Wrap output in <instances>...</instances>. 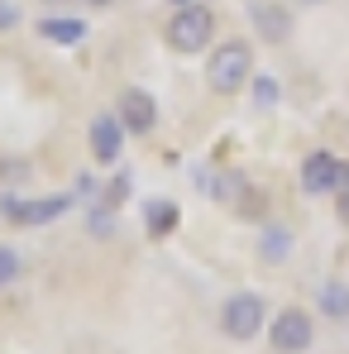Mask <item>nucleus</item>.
<instances>
[{
  "label": "nucleus",
  "instance_id": "f257e3e1",
  "mask_svg": "<svg viewBox=\"0 0 349 354\" xmlns=\"http://www.w3.org/2000/svg\"><path fill=\"white\" fill-rule=\"evenodd\" d=\"M206 82H211V91H220V96H234V91H244L249 82H254V53H249V44L244 39H225L211 62H206Z\"/></svg>",
  "mask_w": 349,
  "mask_h": 354
},
{
  "label": "nucleus",
  "instance_id": "f03ea898",
  "mask_svg": "<svg viewBox=\"0 0 349 354\" xmlns=\"http://www.w3.org/2000/svg\"><path fill=\"white\" fill-rule=\"evenodd\" d=\"M211 39H216V15L206 5H182L168 24V44L177 53H201Z\"/></svg>",
  "mask_w": 349,
  "mask_h": 354
},
{
  "label": "nucleus",
  "instance_id": "7ed1b4c3",
  "mask_svg": "<svg viewBox=\"0 0 349 354\" xmlns=\"http://www.w3.org/2000/svg\"><path fill=\"white\" fill-rule=\"evenodd\" d=\"M263 316H268V301L258 292H234V297H225V306H220V330L244 345V340H254V335L263 330Z\"/></svg>",
  "mask_w": 349,
  "mask_h": 354
},
{
  "label": "nucleus",
  "instance_id": "20e7f679",
  "mask_svg": "<svg viewBox=\"0 0 349 354\" xmlns=\"http://www.w3.org/2000/svg\"><path fill=\"white\" fill-rule=\"evenodd\" d=\"M268 345H273V354H306L316 345V321L301 306H283L268 326Z\"/></svg>",
  "mask_w": 349,
  "mask_h": 354
},
{
  "label": "nucleus",
  "instance_id": "39448f33",
  "mask_svg": "<svg viewBox=\"0 0 349 354\" xmlns=\"http://www.w3.org/2000/svg\"><path fill=\"white\" fill-rule=\"evenodd\" d=\"M340 173H345V163H340L335 153H326V149H316V153L301 158V187H306L311 196L335 192V187H340Z\"/></svg>",
  "mask_w": 349,
  "mask_h": 354
},
{
  "label": "nucleus",
  "instance_id": "423d86ee",
  "mask_svg": "<svg viewBox=\"0 0 349 354\" xmlns=\"http://www.w3.org/2000/svg\"><path fill=\"white\" fill-rule=\"evenodd\" d=\"M115 115H120V124H124L129 134H149V129L158 124V106H153V96H149V91H139V86H129V91L120 96Z\"/></svg>",
  "mask_w": 349,
  "mask_h": 354
},
{
  "label": "nucleus",
  "instance_id": "0eeeda50",
  "mask_svg": "<svg viewBox=\"0 0 349 354\" xmlns=\"http://www.w3.org/2000/svg\"><path fill=\"white\" fill-rule=\"evenodd\" d=\"M67 206H72V196H48V201H19V196H5V216H10L15 225H48V221H58Z\"/></svg>",
  "mask_w": 349,
  "mask_h": 354
},
{
  "label": "nucleus",
  "instance_id": "6e6552de",
  "mask_svg": "<svg viewBox=\"0 0 349 354\" xmlns=\"http://www.w3.org/2000/svg\"><path fill=\"white\" fill-rule=\"evenodd\" d=\"M124 149V124L120 115H96L91 120V158L96 163H115Z\"/></svg>",
  "mask_w": 349,
  "mask_h": 354
},
{
  "label": "nucleus",
  "instance_id": "1a4fd4ad",
  "mask_svg": "<svg viewBox=\"0 0 349 354\" xmlns=\"http://www.w3.org/2000/svg\"><path fill=\"white\" fill-rule=\"evenodd\" d=\"M254 24H258V34H263L268 44H287L292 39V15L283 5H273V0L254 5Z\"/></svg>",
  "mask_w": 349,
  "mask_h": 354
},
{
  "label": "nucleus",
  "instance_id": "9d476101",
  "mask_svg": "<svg viewBox=\"0 0 349 354\" xmlns=\"http://www.w3.org/2000/svg\"><path fill=\"white\" fill-rule=\"evenodd\" d=\"M39 34L53 39V44H82V39H86V24H82V19H44Z\"/></svg>",
  "mask_w": 349,
  "mask_h": 354
},
{
  "label": "nucleus",
  "instance_id": "9b49d317",
  "mask_svg": "<svg viewBox=\"0 0 349 354\" xmlns=\"http://www.w3.org/2000/svg\"><path fill=\"white\" fill-rule=\"evenodd\" d=\"M144 225H149L153 235H173V230H177V206H173V201H149Z\"/></svg>",
  "mask_w": 349,
  "mask_h": 354
},
{
  "label": "nucleus",
  "instance_id": "f8f14e48",
  "mask_svg": "<svg viewBox=\"0 0 349 354\" xmlns=\"http://www.w3.org/2000/svg\"><path fill=\"white\" fill-rule=\"evenodd\" d=\"M321 311L330 321H349V288L345 283H326L321 288Z\"/></svg>",
  "mask_w": 349,
  "mask_h": 354
},
{
  "label": "nucleus",
  "instance_id": "ddd939ff",
  "mask_svg": "<svg viewBox=\"0 0 349 354\" xmlns=\"http://www.w3.org/2000/svg\"><path fill=\"white\" fill-rule=\"evenodd\" d=\"M19 273H24V259H19L10 244H0V288H10Z\"/></svg>",
  "mask_w": 349,
  "mask_h": 354
},
{
  "label": "nucleus",
  "instance_id": "4468645a",
  "mask_svg": "<svg viewBox=\"0 0 349 354\" xmlns=\"http://www.w3.org/2000/svg\"><path fill=\"white\" fill-rule=\"evenodd\" d=\"M258 254L263 259H283L287 254V230H268V235L258 239Z\"/></svg>",
  "mask_w": 349,
  "mask_h": 354
},
{
  "label": "nucleus",
  "instance_id": "2eb2a0df",
  "mask_svg": "<svg viewBox=\"0 0 349 354\" xmlns=\"http://www.w3.org/2000/svg\"><path fill=\"white\" fill-rule=\"evenodd\" d=\"M254 101H258V106H273V101H278V82H273V77H258V82H254Z\"/></svg>",
  "mask_w": 349,
  "mask_h": 354
},
{
  "label": "nucleus",
  "instance_id": "dca6fc26",
  "mask_svg": "<svg viewBox=\"0 0 349 354\" xmlns=\"http://www.w3.org/2000/svg\"><path fill=\"white\" fill-rule=\"evenodd\" d=\"M15 24H19V5L15 0H0V34H10Z\"/></svg>",
  "mask_w": 349,
  "mask_h": 354
},
{
  "label": "nucleus",
  "instance_id": "f3484780",
  "mask_svg": "<svg viewBox=\"0 0 349 354\" xmlns=\"http://www.w3.org/2000/svg\"><path fill=\"white\" fill-rule=\"evenodd\" d=\"M335 192H340V216L349 221V168L340 173V187H335Z\"/></svg>",
  "mask_w": 349,
  "mask_h": 354
},
{
  "label": "nucleus",
  "instance_id": "a211bd4d",
  "mask_svg": "<svg viewBox=\"0 0 349 354\" xmlns=\"http://www.w3.org/2000/svg\"><path fill=\"white\" fill-rule=\"evenodd\" d=\"M91 5H111V0H91Z\"/></svg>",
  "mask_w": 349,
  "mask_h": 354
}]
</instances>
